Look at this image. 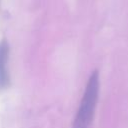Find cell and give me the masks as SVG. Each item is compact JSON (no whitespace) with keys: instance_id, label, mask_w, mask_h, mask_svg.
<instances>
[{"instance_id":"6da1fadb","label":"cell","mask_w":128,"mask_h":128,"mask_svg":"<svg viewBox=\"0 0 128 128\" xmlns=\"http://www.w3.org/2000/svg\"><path fill=\"white\" fill-rule=\"evenodd\" d=\"M98 93L99 74L97 70H94L87 81L83 97L72 124V128H89L94 116Z\"/></svg>"},{"instance_id":"7a4b0ae2","label":"cell","mask_w":128,"mask_h":128,"mask_svg":"<svg viewBox=\"0 0 128 128\" xmlns=\"http://www.w3.org/2000/svg\"><path fill=\"white\" fill-rule=\"evenodd\" d=\"M9 44L6 39L0 41V91L10 86V74L8 70Z\"/></svg>"}]
</instances>
